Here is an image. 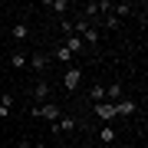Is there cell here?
<instances>
[{"instance_id":"cell-1","label":"cell","mask_w":148,"mask_h":148,"mask_svg":"<svg viewBox=\"0 0 148 148\" xmlns=\"http://www.w3.org/2000/svg\"><path fill=\"white\" fill-rule=\"evenodd\" d=\"M33 115H36V119H46V122H59L63 112H59L56 102H40V106H33Z\"/></svg>"},{"instance_id":"cell-2","label":"cell","mask_w":148,"mask_h":148,"mask_svg":"<svg viewBox=\"0 0 148 148\" xmlns=\"http://www.w3.org/2000/svg\"><path fill=\"white\" fill-rule=\"evenodd\" d=\"M73 33H82V43H89V46L99 43V30L89 27V20H76V23H73Z\"/></svg>"},{"instance_id":"cell-3","label":"cell","mask_w":148,"mask_h":148,"mask_svg":"<svg viewBox=\"0 0 148 148\" xmlns=\"http://www.w3.org/2000/svg\"><path fill=\"white\" fill-rule=\"evenodd\" d=\"M79 79H82V66H69L66 76H63V89H76Z\"/></svg>"},{"instance_id":"cell-4","label":"cell","mask_w":148,"mask_h":148,"mask_svg":"<svg viewBox=\"0 0 148 148\" xmlns=\"http://www.w3.org/2000/svg\"><path fill=\"white\" fill-rule=\"evenodd\" d=\"M76 128H79V119H73V115H66V119L53 122V135H63V132H76Z\"/></svg>"},{"instance_id":"cell-5","label":"cell","mask_w":148,"mask_h":148,"mask_svg":"<svg viewBox=\"0 0 148 148\" xmlns=\"http://www.w3.org/2000/svg\"><path fill=\"white\" fill-rule=\"evenodd\" d=\"M92 112H95L102 122H106V125L115 119V106H112V102H95V106H92Z\"/></svg>"},{"instance_id":"cell-6","label":"cell","mask_w":148,"mask_h":148,"mask_svg":"<svg viewBox=\"0 0 148 148\" xmlns=\"http://www.w3.org/2000/svg\"><path fill=\"white\" fill-rule=\"evenodd\" d=\"M27 66L33 69V73H46V69H49V56H46V53H33V56L27 59Z\"/></svg>"},{"instance_id":"cell-7","label":"cell","mask_w":148,"mask_h":148,"mask_svg":"<svg viewBox=\"0 0 148 148\" xmlns=\"http://www.w3.org/2000/svg\"><path fill=\"white\" fill-rule=\"evenodd\" d=\"M138 112V102L135 99H119L115 102V115H135Z\"/></svg>"},{"instance_id":"cell-8","label":"cell","mask_w":148,"mask_h":148,"mask_svg":"<svg viewBox=\"0 0 148 148\" xmlns=\"http://www.w3.org/2000/svg\"><path fill=\"white\" fill-rule=\"evenodd\" d=\"M63 46H66V49H69V53H73V56H79L82 49H86V43H82V36H76V33H69Z\"/></svg>"},{"instance_id":"cell-9","label":"cell","mask_w":148,"mask_h":148,"mask_svg":"<svg viewBox=\"0 0 148 148\" xmlns=\"http://www.w3.org/2000/svg\"><path fill=\"white\" fill-rule=\"evenodd\" d=\"M10 36H13L16 43H20V40H27V36H30V23H27V20H20V23H13V30H10Z\"/></svg>"},{"instance_id":"cell-10","label":"cell","mask_w":148,"mask_h":148,"mask_svg":"<svg viewBox=\"0 0 148 148\" xmlns=\"http://www.w3.org/2000/svg\"><path fill=\"white\" fill-rule=\"evenodd\" d=\"M95 102H106V86H92L89 89V106H95Z\"/></svg>"},{"instance_id":"cell-11","label":"cell","mask_w":148,"mask_h":148,"mask_svg":"<svg viewBox=\"0 0 148 148\" xmlns=\"http://www.w3.org/2000/svg\"><path fill=\"white\" fill-rule=\"evenodd\" d=\"M112 10H115L112 16L119 20V16H128V13H135V7H132V3H112Z\"/></svg>"},{"instance_id":"cell-12","label":"cell","mask_w":148,"mask_h":148,"mask_svg":"<svg viewBox=\"0 0 148 148\" xmlns=\"http://www.w3.org/2000/svg\"><path fill=\"white\" fill-rule=\"evenodd\" d=\"M33 95H36V106H40V102H43V99H46V95H49V86H46V82L40 79L36 86H33Z\"/></svg>"},{"instance_id":"cell-13","label":"cell","mask_w":148,"mask_h":148,"mask_svg":"<svg viewBox=\"0 0 148 148\" xmlns=\"http://www.w3.org/2000/svg\"><path fill=\"white\" fill-rule=\"evenodd\" d=\"M99 142H106V145L115 142V128H112V125H102V128H99Z\"/></svg>"},{"instance_id":"cell-14","label":"cell","mask_w":148,"mask_h":148,"mask_svg":"<svg viewBox=\"0 0 148 148\" xmlns=\"http://www.w3.org/2000/svg\"><path fill=\"white\" fill-rule=\"evenodd\" d=\"M56 59H59V63H73V53H69V49L63 46V43L56 46Z\"/></svg>"},{"instance_id":"cell-15","label":"cell","mask_w":148,"mask_h":148,"mask_svg":"<svg viewBox=\"0 0 148 148\" xmlns=\"http://www.w3.org/2000/svg\"><path fill=\"white\" fill-rule=\"evenodd\" d=\"M10 66L13 69H23V66H27V56H23V53H13L10 56Z\"/></svg>"},{"instance_id":"cell-16","label":"cell","mask_w":148,"mask_h":148,"mask_svg":"<svg viewBox=\"0 0 148 148\" xmlns=\"http://www.w3.org/2000/svg\"><path fill=\"white\" fill-rule=\"evenodd\" d=\"M46 7H53V10L63 13V10H66V0H46Z\"/></svg>"}]
</instances>
